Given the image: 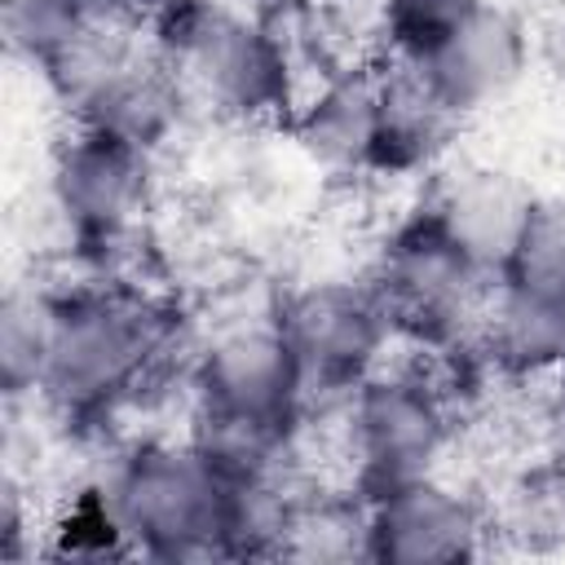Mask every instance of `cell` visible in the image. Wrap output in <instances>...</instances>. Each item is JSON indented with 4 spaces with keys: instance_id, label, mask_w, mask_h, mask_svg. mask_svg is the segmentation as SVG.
Wrapping results in <instances>:
<instances>
[{
    "instance_id": "cell-20",
    "label": "cell",
    "mask_w": 565,
    "mask_h": 565,
    "mask_svg": "<svg viewBox=\"0 0 565 565\" xmlns=\"http://www.w3.org/2000/svg\"><path fill=\"white\" fill-rule=\"evenodd\" d=\"M503 278L565 287V207H556V203L534 207V216L521 234V247H516L512 265L503 269Z\"/></svg>"
},
{
    "instance_id": "cell-7",
    "label": "cell",
    "mask_w": 565,
    "mask_h": 565,
    "mask_svg": "<svg viewBox=\"0 0 565 565\" xmlns=\"http://www.w3.org/2000/svg\"><path fill=\"white\" fill-rule=\"evenodd\" d=\"M49 190L79 247L128 238L150 199V150L79 124L53 159Z\"/></svg>"
},
{
    "instance_id": "cell-5",
    "label": "cell",
    "mask_w": 565,
    "mask_h": 565,
    "mask_svg": "<svg viewBox=\"0 0 565 565\" xmlns=\"http://www.w3.org/2000/svg\"><path fill=\"white\" fill-rule=\"evenodd\" d=\"M490 278L463 256V247L437 225L433 212L406 221L380 260L375 291L393 318V331L419 340H455L486 296Z\"/></svg>"
},
{
    "instance_id": "cell-1",
    "label": "cell",
    "mask_w": 565,
    "mask_h": 565,
    "mask_svg": "<svg viewBox=\"0 0 565 565\" xmlns=\"http://www.w3.org/2000/svg\"><path fill=\"white\" fill-rule=\"evenodd\" d=\"M168 349V318L124 282L57 291V335L40 397L66 415L128 402Z\"/></svg>"
},
{
    "instance_id": "cell-18",
    "label": "cell",
    "mask_w": 565,
    "mask_h": 565,
    "mask_svg": "<svg viewBox=\"0 0 565 565\" xmlns=\"http://www.w3.org/2000/svg\"><path fill=\"white\" fill-rule=\"evenodd\" d=\"M481 9L486 0H380V26L397 62H419Z\"/></svg>"
},
{
    "instance_id": "cell-3",
    "label": "cell",
    "mask_w": 565,
    "mask_h": 565,
    "mask_svg": "<svg viewBox=\"0 0 565 565\" xmlns=\"http://www.w3.org/2000/svg\"><path fill=\"white\" fill-rule=\"evenodd\" d=\"M106 499L132 552L159 561L230 556L225 552V494L230 481L203 459L194 441H146L128 450L106 477Z\"/></svg>"
},
{
    "instance_id": "cell-2",
    "label": "cell",
    "mask_w": 565,
    "mask_h": 565,
    "mask_svg": "<svg viewBox=\"0 0 565 565\" xmlns=\"http://www.w3.org/2000/svg\"><path fill=\"white\" fill-rule=\"evenodd\" d=\"M159 57L185 93L230 119H269L291 106L287 40L216 0H177L154 13Z\"/></svg>"
},
{
    "instance_id": "cell-16",
    "label": "cell",
    "mask_w": 565,
    "mask_h": 565,
    "mask_svg": "<svg viewBox=\"0 0 565 565\" xmlns=\"http://www.w3.org/2000/svg\"><path fill=\"white\" fill-rule=\"evenodd\" d=\"M57 335V291L13 287L0 305V384L4 393L35 397L49 375Z\"/></svg>"
},
{
    "instance_id": "cell-14",
    "label": "cell",
    "mask_w": 565,
    "mask_h": 565,
    "mask_svg": "<svg viewBox=\"0 0 565 565\" xmlns=\"http://www.w3.org/2000/svg\"><path fill=\"white\" fill-rule=\"evenodd\" d=\"M490 358L516 375H543L565 366V287L552 282H494V309L486 322Z\"/></svg>"
},
{
    "instance_id": "cell-12",
    "label": "cell",
    "mask_w": 565,
    "mask_h": 565,
    "mask_svg": "<svg viewBox=\"0 0 565 565\" xmlns=\"http://www.w3.org/2000/svg\"><path fill=\"white\" fill-rule=\"evenodd\" d=\"M300 150L331 168V172H358L375 163L380 141V71L344 66L331 71L291 115Z\"/></svg>"
},
{
    "instance_id": "cell-10",
    "label": "cell",
    "mask_w": 565,
    "mask_h": 565,
    "mask_svg": "<svg viewBox=\"0 0 565 565\" xmlns=\"http://www.w3.org/2000/svg\"><path fill=\"white\" fill-rule=\"evenodd\" d=\"M525 53L530 49H525L521 26L503 9L486 4L455 35H446L433 53H424L415 66L424 71L433 93L463 119L472 110L494 106L521 79Z\"/></svg>"
},
{
    "instance_id": "cell-6",
    "label": "cell",
    "mask_w": 565,
    "mask_h": 565,
    "mask_svg": "<svg viewBox=\"0 0 565 565\" xmlns=\"http://www.w3.org/2000/svg\"><path fill=\"white\" fill-rule=\"evenodd\" d=\"M344 424L366 494L433 472L450 437L446 397L424 375L406 371H371L344 397Z\"/></svg>"
},
{
    "instance_id": "cell-15",
    "label": "cell",
    "mask_w": 565,
    "mask_h": 565,
    "mask_svg": "<svg viewBox=\"0 0 565 565\" xmlns=\"http://www.w3.org/2000/svg\"><path fill=\"white\" fill-rule=\"evenodd\" d=\"M459 115L433 93L415 62H393L380 71V141L375 163L380 172H411L424 168L450 137Z\"/></svg>"
},
{
    "instance_id": "cell-4",
    "label": "cell",
    "mask_w": 565,
    "mask_h": 565,
    "mask_svg": "<svg viewBox=\"0 0 565 565\" xmlns=\"http://www.w3.org/2000/svg\"><path fill=\"white\" fill-rule=\"evenodd\" d=\"M300 380L305 402L313 393L322 397H349L371 371H380V353L393 335V318L371 287L362 282H309L291 291L274 313Z\"/></svg>"
},
{
    "instance_id": "cell-11",
    "label": "cell",
    "mask_w": 565,
    "mask_h": 565,
    "mask_svg": "<svg viewBox=\"0 0 565 565\" xmlns=\"http://www.w3.org/2000/svg\"><path fill=\"white\" fill-rule=\"evenodd\" d=\"M534 207H539V199L516 177L494 172V168H472V172L450 177L437 190L428 212L463 247V256L490 282H499L521 247V234H525Z\"/></svg>"
},
{
    "instance_id": "cell-13",
    "label": "cell",
    "mask_w": 565,
    "mask_h": 565,
    "mask_svg": "<svg viewBox=\"0 0 565 565\" xmlns=\"http://www.w3.org/2000/svg\"><path fill=\"white\" fill-rule=\"evenodd\" d=\"M185 106H190V93L177 79V71L159 53L154 57L132 53L84 97V106L75 110V124L102 128L154 154L177 132Z\"/></svg>"
},
{
    "instance_id": "cell-9",
    "label": "cell",
    "mask_w": 565,
    "mask_h": 565,
    "mask_svg": "<svg viewBox=\"0 0 565 565\" xmlns=\"http://www.w3.org/2000/svg\"><path fill=\"white\" fill-rule=\"evenodd\" d=\"M371 561L388 565H455L481 547L477 503L433 472L393 481L366 494Z\"/></svg>"
},
{
    "instance_id": "cell-17",
    "label": "cell",
    "mask_w": 565,
    "mask_h": 565,
    "mask_svg": "<svg viewBox=\"0 0 565 565\" xmlns=\"http://www.w3.org/2000/svg\"><path fill=\"white\" fill-rule=\"evenodd\" d=\"M282 556L300 561H349L371 556V516L366 503L349 499H300L296 521L287 530Z\"/></svg>"
},
{
    "instance_id": "cell-21",
    "label": "cell",
    "mask_w": 565,
    "mask_h": 565,
    "mask_svg": "<svg viewBox=\"0 0 565 565\" xmlns=\"http://www.w3.org/2000/svg\"><path fill=\"white\" fill-rule=\"evenodd\" d=\"M115 4H119V9H154V13H159V9H168V4H177V0H115Z\"/></svg>"
},
{
    "instance_id": "cell-19",
    "label": "cell",
    "mask_w": 565,
    "mask_h": 565,
    "mask_svg": "<svg viewBox=\"0 0 565 565\" xmlns=\"http://www.w3.org/2000/svg\"><path fill=\"white\" fill-rule=\"evenodd\" d=\"M53 552H62V556H124V552H132L106 490H88L75 499L71 516L57 525Z\"/></svg>"
},
{
    "instance_id": "cell-8",
    "label": "cell",
    "mask_w": 565,
    "mask_h": 565,
    "mask_svg": "<svg viewBox=\"0 0 565 565\" xmlns=\"http://www.w3.org/2000/svg\"><path fill=\"white\" fill-rule=\"evenodd\" d=\"M199 411L252 415V419H291L305 406L300 366L274 318L225 327L194 362Z\"/></svg>"
},
{
    "instance_id": "cell-22",
    "label": "cell",
    "mask_w": 565,
    "mask_h": 565,
    "mask_svg": "<svg viewBox=\"0 0 565 565\" xmlns=\"http://www.w3.org/2000/svg\"><path fill=\"white\" fill-rule=\"evenodd\" d=\"M561 380H565V366H561Z\"/></svg>"
}]
</instances>
